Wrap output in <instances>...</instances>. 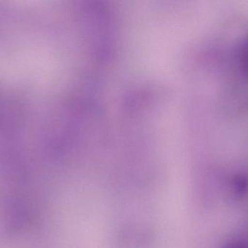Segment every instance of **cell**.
Returning <instances> with one entry per match:
<instances>
[{
  "mask_svg": "<svg viewBox=\"0 0 248 248\" xmlns=\"http://www.w3.org/2000/svg\"><path fill=\"white\" fill-rule=\"evenodd\" d=\"M229 248H245L243 246H240V245L235 244L232 245V246H230Z\"/></svg>",
  "mask_w": 248,
  "mask_h": 248,
  "instance_id": "cell-1",
  "label": "cell"
}]
</instances>
